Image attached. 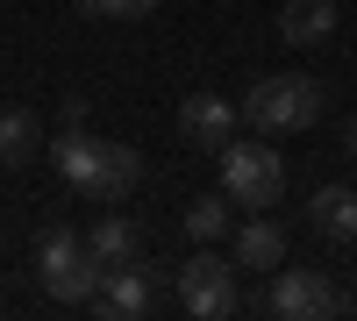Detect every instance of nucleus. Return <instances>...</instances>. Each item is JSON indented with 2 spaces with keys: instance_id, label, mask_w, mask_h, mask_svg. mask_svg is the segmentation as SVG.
Here are the masks:
<instances>
[{
  "instance_id": "1",
  "label": "nucleus",
  "mask_w": 357,
  "mask_h": 321,
  "mask_svg": "<svg viewBox=\"0 0 357 321\" xmlns=\"http://www.w3.org/2000/svg\"><path fill=\"white\" fill-rule=\"evenodd\" d=\"M321 107H329V86L321 79H301V72H272L243 93V122L264 129V136H286V129H314Z\"/></svg>"
},
{
  "instance_id": "2",
  "label": "nucleus",
  "mask_w": 357,
  "mask_h": 321,
  "mask_svg": "<svg viewBox=\"0 0 357 321\" xmlns=\"http://www.w3.org/2000/svg\"><path fill=\"white\" fill-rule=\"evenodd\" d=\"M36 272H43V293H50L57 307H93L100 279H107V265L93 257V243L72 236V228H43V243H36Z\"/></svg>"
},
{
  "instance_id": "3",
  "label": "nucleus",
  "mask_w": 357,
  "mask_h": 321,
  "mask_svg": "<svg viewBox=\"0 0 357 321\" xmlns=\"http://www.w3.org/2000/svg\"><path fill=\"white\" fill-rule=\"evenodd\" d=\"M222 193L236 208H279L286 200V157L272 143H222Z\"/></svg>"
},
{
  "instance_id": "4",
  "label": "nucleus",
  "mask_w": 357,
  "mask_h": 321,
  "mask_svg": "<svg viewBox=\"0 0 357 321\" xmlns=\"http://www.w3.org/2000/svg\"><path fill=\"white\" fill-rule=\"evenodd\" d=\"M178 307L193 321H229L243 307V285H236V265H222L215 250H193L186 265H178Z\"/></svg>"
},
{
  "instance_id": "5",
  "label": "nucleus",
  "mask_w": 357,
  "mask_h": 321,
  "mask_svg": "<svg viewBox=\"0 0 357 321\" xmlns=\"http://www.w3.org/2000/svg\"><path fill=\"white\" fill-rule=\"evenodd\" d=\"M279 321H314V314H343V293L321 272H272V293H264Z\"/></svg>"
},
{
  "instance_id": "6",
  "label": "nucleus",
  "mask_w": 357,
  "mask_h": 321,
  "mask_svg": "<svg viewBox=\"0 0 357 321\" xmlns=\"http://www.w3.org/2000/svg\"><path fill=\"white\" fill-rule=\"evenodd\" d=\"M178 136L222 157V143L236 136V100H222V93H186V100H178Z\"/></svg>"
},
{
  "instance_id": "7",
  "label": "nucleus",
  "mask_w": 357,
  "mask_h": 321,
  "mask_svg": "<svg viewBox=\"0 0 357 321\" xmlns=\"http://www.w3.org/2000/svg\"><path fill=\"white\" fill-rule=\"evenodd\" d=\"M136 179H143V157L129 150V143H107V136H100V157H93V179H86V200L122 208V200L136 193Z\"/></svg>"
},
{
  "instance_id": "8",
  "label": "nucleus",
  "mask_w": 357,
  "mask_h": 321,
  "mask_svg": "<svg viewBox=\"0 0 357 321\" xmlns=\"http://www.w3.org/2000/svg\"><path fill=\"white\" fill-rule=\"evenodd\" d=\"M93 314H114V321L151 314V272H136V265H107L100 293H93Z\"/></svg>"
},
{
  "instance_id": "9",
  "label": "nucleus",
  "mask_w": 357,
  "mask_h": 321,
  "mask_svg": "<svg viewBox=\"0 0 357 321\" xmlns=\"http://www.w3.org/2000/svg\"><path fill=\"white\" fill-rule=\"evenodd\" d=\"M307 221L329 243H357V186H314L307 193Z\"/></svg>"
},
{
  "instance_id": "10",
  "label": "nucleus",
  "mask_w": 357,
  "mask_h": 321,
  "mask_svg": "<svg viewBox=\"0 0 357 321\" xmlns=\"http://www.w3.org/2000/svg\"><path fill=\"white\" fill-rule=\"evenodd\" d=\"M229 243H236V272H279L286 265V228L279 221H243V228H229Z\"/></svg>"
},
{
  "instance_id": "11",
  "label": "nucleus",
  "mask_w": 357,
  "mask_h": 321,
  "mask_svg": "<svg viewBox=\"0 0 357 321\" xmlns=\"http://www.w3.org/2000/svg\"><path fill=\"white\" fill-rule=\"evenodd\" d=\"M279 36L286 43H329L336 36V0H286L279 8Z\"/></svg>"
},
{
  "instance_id": "12",
  "label": "nucleus",
  "mask_w": 357,
  "mask_h": 321,
  "mask_svg": "<svg viewBox=\"0 0 357 321\" xmlns=\"http://www.w3.org/2000/svg\"><path fill=\"white\" fill-rule=\"evenodd\" d=\"M36 157H43V122L29 107H8V114H0V164L22 171V164H36Z\"/></svg>"
},
{
  "instance_id": "13",
  "label": "nucleus",
  "mask_w": 357,
  "mask_h": 321,
  "mask_svg": "<svg viewBox=\"0 0 357 321\" xmlns=\"http://www.w3.org/2000/svg\"><path fill=\"white\" fill-rule=\"evenodd\" d=\"M93 157H100V136H86V129H65V136H57V150H50V164L65 171L72 193H86V179H93Z\"/></svg>"
},
{
  "instance_id": "14",
  "label": "nucleus",
  "mask_w": 357,
  "mask_h": 321,
  "mask_svg": "<svg viewBox=\"0 0 357 321\" xmlns=\"http://www.w3.org/2000/svg\"><path fill=\"white\" fill-rule=\"evenodd\" d=\"M86 243H93L100 265H136V243H143V236H136V221H129V214H100Z\"/></svg>"
},
{
  "instance_id": "15",
  "label": "nucleus",
  "mask_w": 357,
  "mask_h": 321,
  "mask_svg": "<svg viewBox=\"0 0 357 321\" xmlns=\"http://www.w3.org/2000/svg\"><path fill=\"white\" fill-rule=\"evenodd\" d=\"M229 208H236L229 193H200V200H186V236H193V243H222V236H229Z\"/></svg>"
},
{
  "instance_id": "16",
  "label": "nucleus",
  "mask_w": 357,
  "mask_h": 321,
  "mask_svg": "<svg viewBox=\"0 0 357 321\" xmlns=\"http://www.w3.org/2000/svg\"><path fill=\"white\" fill-rule=\"evenodd\" d=\"M158 8H165V0H100V22H143Z\"/></svg>"
},
{
  "instance_id": "17",
  "label": "nucleus",
  "mask_w": 357,
  "mask_h": 321,
  "mask_svg": "<svg viewBox=\"0 0 357 321\" xmlns=\"http://www.w3.org/2000/svg\"><path fill=\"white\" fill-rule=\"evenodd\" d=\"M343 150L357 157V114H350V122H343Z\"/></svg>"
},
{
  "instance_id": "18",
  "label": "nucleus",
  "mask_w": 357,
  "mask_h": 321,
  "mask_svg": "<svg viewBox=\"0 0 357 321\" xmlns=\"http://www.w3.org/2000/svg\"><path fill=\"white\" fill-rule=\"evenodd\" d=\"M72 8H79V15H86V22H100V0H72Z\"/></svg>"
}]
</instances>
